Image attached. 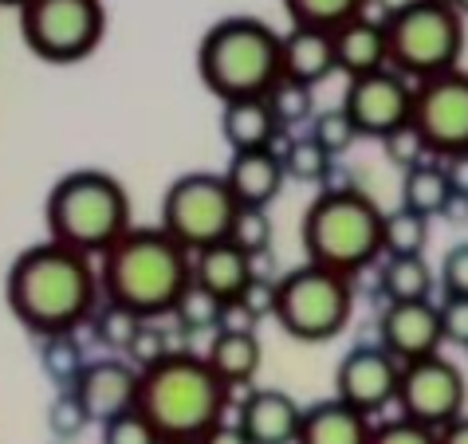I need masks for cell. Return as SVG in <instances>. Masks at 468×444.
Returning <instances> with one entry per match:
<instances>
[{"label":"cell","mask_w":468,"mask_h":444,"mask_svg":"<svg viewBox=\"0 0 468 444\" xmlns=\"http://www.w3.org/2000/svg\"><path fill=\"white\" fill-rule=\"evenodd\" d=\"M5 303L36 338L71 334L90 322L102 303L99 268L90 264V256L71 252L56 240L32 244L12 259L5 276Z\"/></svg>","instance_id":"cell-1"},{"label":"cell","mask_w":468,"mask_h":444,"mask_svg":"<svg viewBox=\"0 0 468 444\" xmlns=\"http://www.w3.org/2000/svg\"><path fill=\"white\" fill-rule=\"evenodd\" d=\"M193 283V252H186L162 225L130 228L99 256L102 299L130 307L142 319H162Z\"/></svg>","instance_id":"cell-2"},{"label":"cell","mask_w":468,"mask_h":444,"mask_svg":"<svg viewBox=\"0 0 468 444\" xmlns=\"http://www.w3.org/2000/svg\"><path fill=\"white\" fill-rule=\"evenodd\" d=\"M232 389L209 370L201 354H174L142 374L138 413L158 428L162 440H201L213 425L225 421Z\"/></svg>","instance_id":"cell-3"},{"label":"cell","mask_w":468,"mask_h":444,"mask_svg":"<svg viewBox=\"0 0 468 444\" xmlns=\"http://www.w3.org/2000/svg\"><path fill=\"white\" fill-rule=\"evenodd\" d=\"M197 75L220 102L264 99L283 79V36L256 16H225L201 36Z\"/></svg>","instance_id":"cell-4"},{"label":"cell","mask_w":468,"mask_h":444,"mask_svg":"<svg viewBox=\"0 0 468 444\" xmlns=\"http://www.w3.org/2000/svg\"><path fill=\"white\" fill-rule=\"evenodd\" d=\"M44 220L48 240L83 256H102L134 228L122 181L111 177L107 169H75V174L59 177L48 193Z\"/></svg>","instance_id":"cell-5"},{"label":"cell","mask_w":468,"mask_h":444,"mask_svg":"<svg viewBox=\"0 0 468 444\" xmlns=\"http://www.w3.org/2000/svg\"><path fill=\"white\" fill-rule=\"evenodd\" d=\"M382 220L386 213L374 197L355 185H327L303 213V252L307 264L343 271L355 280L382 256Z\"/></svg>","instance_id":"cell-6"},{"label":"cell","mask_w":468,"mask_h":444,"mask_svg":"<svg viewBox=\"0 0 468 444\" xmlns=\"http://www.w3.org/2000/svg\"><path fill=\"white\" fill-rule=\"evenodd\" d=\"M389 68L410 83H425L433 75L457 71L464 56V16L441 0H406L386 16Z\"/></svg>","instance_id":"cell-7"},{"label":"cell","mask_w":468,"mask_h":444,"mask_svg":"<svg viewBox=\"0 0 468 444\" xmlns=\"http://www.w3.org/2000/svg\"><path fill=\"white\" fill-rule=\"evenodd\" d=\"M355 315V280L343 271L299 264L276 280L271 319L299 343H331Z\"/></svg>","instance_id":"cell-8"},{"label":"cell","mask_w":468,"mask_h":444,"mask_svg":"<svg viewBox=\"0 0 468 444\" xmlns=\"http://www.w3.org/2000/svg\"><path fill=\"white\" fill-rule=\"evenodd\" d=\"M240 217V205L232 197L225 174H181L162 197L158 225L186 248V252H205L213 244L232 237V225Z\"/></svg>","instance_id":"cell-9"},{"label":"cell","mask_w":468,"mask_h":444,"mask_svg":"<svg viewBox=\"0 0 468 444\" xmlns=\"http://www.w3.org/2000/svg\"><path fill=\"white\" fill-rule=\"evenodd\" d=\"M20 36L44 63H80L107 36L102 0H24Z\"/></svg>","instance_id":"cell-10"},{"label":"cell","mask_w":468,"mask_h":444,"mask_svg":"<svg viewBox=\"0 0 468 444\" xmlns=\"http://www.w3.org/2000/svg\"><path fill=\"white\" fill-rule=\"evenodd\" d=\"M413 126L437 162L468 153V71H445L413 83Z\"/></svg>","instance_id":"cell-11"},{"label":"cell","mask_w":468,"mask_h":444,"mask_svg":"<svg viewBox=\"0 0 468 444\" xmlns=\"http://www.w3.org/2000/svg\"><path fill=\"white\" fill-rule=\"evenodd\" d=\"M464 401H468V382L461 365H452L449 358L433 354V358L401 365V386H398L401 417L441 433L445 425L464 417Z\"/></svg>","instance_id":"cell-12"},{"label":"cell","mask_w":468,"mask_h":444,"mask_svg":"<svg viewBox=\"0 0 468 444\" xmlns=\"http://www.w3.org/2000/svg\"><path fill=\"white\" fill-rule=\"evenodd\" d=\"M343 111L355 119L358 134L367 138H389L394 130L410 126L413 119V83L394 68H382L362 79H346Z\"/></svg>","instance_id":"cell-13"},{"label":"cell","mask_w":468,"mask_h":444,"mask_svg":"<svg viewBox=\"0 0 468 444\" xmlns=\"http://www.w3.org/2000/svg\"><path fill=\"white\" fill-rule=\"evenodd\" d=\"M398 386L401 362L378 343L346 350L339 370H335V397L367 417L386 409V405H398Z\"/></svg>","instance_id":"cell-14"},{"label":"cell","mask_w":468,"mask_h":444,"mask_svg":"<svg viewBox=\"0 0 468 444\" xmlns=\"http://www.w3.org/2000/svg\"><path fill=\"white\" fill-rule=\"evenodd\" d=\"M378 346H386L401 365L441 354V307L433 299L421 303H386L378 315Z\"/></svg>","instance_id":"cell-15"},{"label":"cell","mask_w":468,"mask_h":444,"mask_svg":"<svg viewBox=\"0 0 468 444\" xmlns=\"http://www.w3.org/2000/svg\"><path fill=\"white\" fill-rule=\"evenodd\" d=\"M138 382L142 374L119 354H107L99 362H87V370L75 382V397L83 401L90 425H107L122 413L138 409Z\"/></svg>","instance_id":"cell-16"},{"label":"cell","mask_w":468,"mask_h":444,"mask_svg":"<svg viewBox=\"0 0 468 444\" xmlns=\"http://www.w3.org/2000/svg\"><path fill=\"white\" fill-rule=\"evenodd\" d=\"M303 405L283 389H252L240 401V428L252 444H295Z\"/></svg>","instance_id":"cell-17"},{"label":"cell","mask_w":468,"mask_h":444,"mask_svg":"<svg viewBox=\"0 0 468 444\" xmlns=\"http://www.w3.org/2000/svg\"><path fill=\"white\" fill-rule=\"evenodd\" d=\"M256 259L249 252H240L232 240L213 244L205 252L193 256V283H201L205 291H213L220 303H237L249 295V287L256 283Z\"/></svg>","instance_id":"cell-18"},{"label":"cell","mask_w":468,"mask_h":444,"mask_svg":"<svg viewBox=\"0 0 468 444\" xmlns=\"http://www.w3.org/2000/svg\"><path fill=\"white\" fill-rule=\"evenodd\" d=\"M225 181L240 208H268L280 197L288 174H283L280 150H249V153H232L229 158Z\"/></svg>","instance_id":"cell-19"},{"label":"cell","mask_w":468,"mask_h":444,"mask_svg":"<svg viewBox=\"0 0 468 444\" xmlns=\"http://www.w3.org/2000/svg\"><path fill=\"white\" fill-rule=\"evenodd\" d=\"M335 36V63L346 79H362V75H374L389 68V48H386V24L374 16H355L350 24H343Z\"/></svg>","instance_id":"cell-20"},{"label":"cell","mask_w":468,"mask_h":444,"mask_svg":"<svg viewBox=\"0 0 468 444\" xmlns=\"http://www.w3.org/2000/svg\"><path fill=\"white\" fill-rule=\"evenodd\" d=\"M283 134L268 99H237L220 102V138L232 153L249 150H276V138Z\"/></svg>","instance_id":"cell-21"},{"label":"cell","mask_w":468,"mask_h":444,"mask_svg":"<svg viewBox=\"0 0 468 444\" xmlns=\"http://www.w3.org/2000/svg\"><path fill=\"white\" fill-rule=\"evenodd\" d=\"M374 425L367 413L350 409L339 397L315 401L303 409V425H299L295 444H370Z\"/></svg>","instance_id":"cell-22"},{"label":"cell","mask_w":468,"mask_h":444,"mask_svg":"<svg viewBox=\"0 0 468 444\" xmlns=\"http://www.w3.org/2000/svg\"><path fill=\"white\" fill-rule=\"evenodd\" d=\"M331 71H339L335 63V36L319 28H292L283 36V79L315 87Z\"/></svg>","instance_id":"cell-23"},{"label":"cell","mask_w":468,"mask_h":444,"mask_svg":"<svg viewBox=\"0 0 468 444\" xmlns=\"http://www.w3.org/2000/svg\"><path fill=\"white\" fill-rule=\"evenodd\" d=\"M205 362H209V370L229 389H244V386H252V377L260 374L264 346H260L256 334H225V331H217L209 350H205Z\"/></svg>","instance_id":"cell-24"},{"label":"cell","mask_w":468,"mask_h":444,"mask_svg":"<svg viewBox=\"0 0 468 444\" xmlns=\"http://www.w3.org/2000/svg\"><path fill=\"white\" fill-rule=\"evenodd\" d=\"M449 201H452V185L441 162H421L401 174V208L433 220V217H445Z\"/></svg>","instance_id":"cell-25"},{"label":"cell","mask_w":468,"mask_h":444,"mask_svg":"<svg viewBox=\"0 0 468 444\" xmlns=\"http://www.w3.org/2000/svg\"><path fill=\"white\" fill-rule=\"evenodd\" d=\"M378 287L386 303H421V299H433L437 271L425 264V256H386Z\"/></svg>","instance_id":"cell-26"},{"label":"cell","mask_w":468,"mask_h":444,"mask_svg":"<svg viewBox=\"0 0 468 444\" xmlns=\"http://www.w3.org/2000/svg\"><path fill=\"white\" fill-rule=\"evenodd\" d=\"M370 0H283L292 28H319V32H339L343 24L367 12Z\"/></svg>","instance_id":"cell-27"},{"label":"cell","mask_w":468,"mask_h":444,"mask_svg":"<svg viewBox=\"0 0 468 444\" xmlns=\"http://www.w3.org/2000/svg\"><path fill=\"white\" fill-rule=\"evenodd\" d=\"M142 322L146 319L134 315L130 307H119V303H111V299H102L99 311L90 315V338H95L102 350L126 358V350H130V343H134V334L142 331Z\"/></svg>","instance_id":"cell-28"},{"label":"cell","mask_w":468,"mask_h":444,"mask_svg":"<svg viewBox=\"0 0 468 444\" xmlns=\"http://www.w3.org/2000/svg\"><path fill=\"white\" fill-rule=\"evenodd\" d=\"M40 365L56 389H75L80 374L87 370V358H83V346H80V338H75V331L40 338Z\"/></svg>","instance_id":"cell-29"},{"label":"cell","mask_w":468,"mask_h":444,"mask_svg":"<svg viewBox=\"0 0 468 444\" xmlns=\"http://www.w3.org/2000/svg\"><path fill=\"white\" fill-rule=\"evenodd\" d=\"M280 162H283V174H288V181H299V185H319V181H327L331 165H335V158L311 134L292 138L288 146L280 150Z\"/></svg>","instance_id":"cell-30"},{"label":"cell","mask_w":468,"mask_h":444,"mask_svg":"<svg viewBox=\"0 0 468 444\" xmlns=\"http://www.w3.org/2000/svg\"><path fill=\"white\" fill-rule=\"evenodd\" d=\"M429 244V220L410 213V208H394L382 220V256H425Z\"/></svg>","instance_id":"cell-31"},{"label":"cell","mask_w":468,"mask_h":444,"mask_svg":"<svg viewBox=\"0 0 468 444\" xmlns=\"http://www.w3.org/2000/svg\"><path fill=\"white\" fill-rule=\"evenodd\" d=\"M268 107L271 114H276L280 130H295V126H307L311 119H315V87L307 83H295V79H280L276 87L268 90Z\"/></svg>","instance_id":"cell-32"},{"label":"cell","mask_w":468,"mask_h":444,"mask_svg":"<svg viewBox=\"0 0 468 444\" xmlns=\"http://www.w3.org/2000/svg\"><path fill=\"white\" fill-rule=\"evenodd\" d=\"M220 311H225V303H220L213 291H205L201 283H189L186 291H181L177 307L170 311V319H174L186 334H197V331H213V334H217Z\"/></svg>","instance_id":"cell-33"},{"label":"cell","mask_w":468,"mask_h":444,"mask_svg":"<svg viewBox=\"0 0 468 444\" xmlns=\"http://www.w3.org/2000/svg\"><path fill=\"white\" fill-rule=\"evenodd\" d=\"M307 134L315 138L319 146L331 153V158H343V153L362 138L358 126H355V119H350V114L343 111V102H339V107H331V111H319L315 119H311Z\"/></svg>","instance_id":"cell-34"},{"label":"cell","mask_w":468,"mask_h":444,"mask_svg":"<svg viewBox=\"0 0 468 444\" xmlns=\"http://www.w3.org/2000/svg\"><path fill=\"white\" fill-rule=\"evenodd\" d=\"M174 354H181V350H174L170 331H165L158 319H146L142 322V331L134 334V343H130V350H126V362L134 365L138 374H146V370L162 365L165 358H174Z\"/></svg>","instance_id":"cell-35"},{"label":"cell","mask_w":468,"mask_h":444,"mask_svg":"<svg viewBox=\"0 0 468 444\" xmlns=\"http://www.w3.org/2000/svg\"><path fill=\"white\" fill-rule=\"evenodd\" d=\"M90 425V417L83 409V401L75 397V389H59L56 397H51L48 405V428H51V437H56L59 444H68L83 433V428Z\"/></svg>","instance_id":"cell-36"},{"label":"cell","mask_w":468,"mask_h":444,"mask_svg":"<svg viewBox=\"0 0 468 444\" xmlns=\"http://www.w3.org/2000/svg\"><path fill=\"white\" fill-rule=\"evenodd\" d=\"M232 244L240 248V252H249L252 259L264 256L271 248V220H268V208H240L237 225H232Z\"/></svg>","instance_id":"cell-37"},{"label":"cell","mask_w":468,"mask_h":444,"mask_svg":"<svg viewBox=\"0 0 468 444\" xmlns=\"http://www.w3.org/2000/svg\"><path fill=\"white\" fill-rule=\"evenodd\" d=\"M99 444H162V437H158V428L134 409V413H122V417H114V421L102 425Z\"/></svg>","instance_id":"cell-38"},{"label":"cell","mask_w":468,"mask_h":444,"mask_svg":"<svg viewBox=\"0 0 468 444\" xmlns=\"http://www.w3.org/2000/svg\"><path fill=\"white\" fill-rule=\"evenodd\" d=\"M382 150H386V158L401 169V174L433 158V153H429V146H425V138L418 134V126H413V122L401 126V130H394L389 138H382Z\"/></svg>","instance_id":"cell-39"},{"label":"cell","mask_w":468,"mask_h":444,"mask_svg":"<svg viewBox=\"0 0 468 444\" xmlns=\"http://www.w3.org/2000/svg\"><path fill=\"white\" fill-rule=\"evenodd\" d=\"M437 283L445 287V295L468 299V240H464V244H452L449 252L441 256V268H437Z\"/></svg>","instance_id":"cell-40"},{"label":"cell","mask_w":468,"mask_h":444,"mask_svg":"<svg viewBox=\"0 0 468 444\" xmlns=\"http://www.w3.org/2000/svg\"><path fill=\"white\" fill-rule=\"evenodd\" d=\"M370 444H437V433L418 421H410V417H398V421L374 425Z\"/></svg>","instance_id":"cell-41"},{"label":"cell","mask_w":468,"mask_h":444,"mask_svg":"<svg viewBox=\"0 0 468 444\" xmlns=\"http://www.w3.org/2000/svg\"><path fill=\"white\" fill-rule=\"evenodd\" d=\"M437 307H441V334H445V343L468 350V299L445 295Z\"/></svg>","instance_id":"cell-42"},{"label":"cell","mask_w":468,"mask_h":444,"mask_svg":"<svg viewBox=\"0 0 468 444\" xmlns=\"http://www.w3.org/2000/svg\"><path fill=\"white\" fill-rule=\"evenodd\" d=\"M256 326H260V315L244 303V299H237V303H225L217 331H225V334H256Z\"/></svg>","instance_id":"cell-43"},{"label":"cell","mask_w":468,"mask_h":444,"mask_svg":"<svg viewBox=\"0 0 468 444\" xmlns=\"http://www.w3.org/2000/svg\"><path fill=\"white\" fill-rule=\"evenodd\" d=\"M201 444H252V440L244 437L240 421H237V425H232V421H220V425H213L209 433L201 437Z\"/></svg>","instance_id":"cell-44"},{"label":"cell","mask_w":468,"mask_h":444,"mask_svg":"<svg viewBox=\"0 0 468 444\" xmlns=\"http://www.w3.org/2000/svg\"><path fill=\"white\" fill-rule=\"evenodd\" d=\"M441 165H445V174H449L452 193H457V197H468V153H457V158H445Z\"/></svg>","instance_id":"cell-45"},{"label":"cell","mask_w":468,"mask_h":444,"mask_svg":"<svg viewBox=\"0 0 468 444\" xmlns=\"http://www.w3.org/2000/svg\"><path fill=\"white\" fill-rule=\"evenodd\" d=\"M437 444H468V413L457 417L452 425L441 428V433H437Z\"/></svg>","instance_id":"cell-46"},{"label":"cell","mask_w":468,"mask_h":444,"mask_svg":"<svg viewBox=\"0 0 468 444\" xmlns=\"http://www.w3.org/2000/svg\"><path fill=\"white\" fill-rule=\"evenodd\" d=\"M445 217L452 220V225H464V220H468V197H457V193H452V201H449V208H445Z\"/></svg>","instance_id":"cell-47"},{"label":"cell","mask_w":468,"mask_h":444,"mask_svg":"<svg viewBox=\"0 0 468 444\" xmlns=\"http://www.w3.org/2000/svg\"><path fill=\"white\" fill-rule=\"evenodd\" d=\"M452 8H457V12H461V16L468 20V0H452Z\"/></svg>","instance_id":"cell-48"},{"label":"cell","mask_w":468,"mask_h":444,"mask_svg":"<svg viewBox=\"0 0 468 444\" xmlns=\"http://www.w3.org/2000/svg\"><path fill=\"white\" fill-rule=\"evenodd\" d=\"M0 5H5V8H20L24 0H0Z\"/></svg>","instance_id":"cell-49"},{"label":"cell","mask_w":468,"mask_h":444,"mask_svg":"<svg viewBox=\"0 0 468 444\" xmlns=\"http://www.w3.org/2000/svg\"><path fill=\"white\" fill-rule=\"evenodd\" d=\"M162 444H201V440H162Z\"/></svg>","instance_id":"cell-50"},{"label":"cell","mask_w":468,"mask_h":444,"mask_svg":"<svg viewBox=\"0 0 468 444\" xmlns=\"http://www.w3.org/2000/svg\"><path fill=\"white\" fill-rule=\"evenodd\" d=\"M441 5H452V0H441Z\"/></svg>","instance_id":"cell-51"},{"label":"cell","mask_w":468,"mask_h":444,"mask_svg":"<svg viewBox=\"0 0 468 444\" xmlns=\"http://www.w3.org/2000/svg\"><path fill=\"white\" fill-rule=\"evenodd\" d=\"M56 444H59V440H56Z\"/></svg>","instance_id":"cell-52"}]
</instances>
